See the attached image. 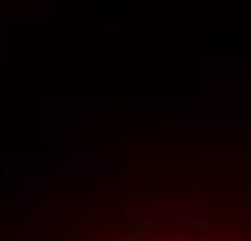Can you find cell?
<instances>
[{
  "mask_svg": "<svg viewBox=\"0 0 251 241\" xmlns=\"http://www.w3.org/2000/svg\"><path fill=\"white\" fill-rule=\"evenodd\" d=\"M66 241H196L186 226H166L161 216H126L121 226L106 236V231H80V236H66Z\"/></svg>",
  "mask_w": 251,
  "mask_h": 241,
  "instance_id": "obj_1",
  "label": "cell"
}]
</instances>
